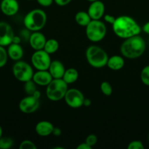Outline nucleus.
Listing matches in <instances>:
<instances>
[{"instance_id": "0eeeda50", "label": "nucleus", "mask_w": 149, "mask_h": 149, "mask_svg": "<svg viewBox=\"0 0 149 149\" xmlns=\"http://www.w3.org/2000/svg\"><path fill=\"white\" fill-rule=\"evenodd\" d=\"M13 74L16 79L24 83L32 79L34 75L33 68L28 63L20 60L16 61L13 65Z\"/></svg>"}, {"instance_id": "2eb2a0df", "label": "nucleus", "mask_w": 149, "mask_h": 149, "mask_svg": "<svg viewBox=\"0 0 149 149\" xmlns=\"http://www.w3.org/2000/svg\"><path fill=\"white\" fill-rule=\"evenodd\" d=\"M53 79L52 76L51 75L48 70H37L34 73L32 80L37 85L46 87Z\"/></svg>"}, {"instance_id": "dca6fc26", "label": "nucleus", "mask_w": 149, "mask_h": 149, "mask_svg": "<svg viewBox=\"0 0 149 149\" xmlns=\"http://www.w3.org/2000/svg\"><path fill=\"white\" fill-rule=\"evenodd\" d=\"M48 70L52 76L53 79H62L66 69L64 64L61 61L55 60V61H51Z\"/></svg>"}, {"instance_id": "ddd939ff", "label": "nucleus", "mask_w": 149, "mask_h": 149, "mask_svg": "<svg viewBox=\"0 0 149 149\" xmlns=\"http://www.w3.org/2000/svg\"><path fill=\"white\" fill-rule=\"evenodd\" d=\"M0 10L5 15H15L19 10L18 1V0H1L0 3Z\"/></svg>"}, {"instance_id": "9b49d317", "label": "nucleus", "mask_w": 149, "mask_h": 149, "mask_svg": "<svg viewBox=\"0 0 149 149\" xmlns=\"http://www.w3.org/2000/svg\"><path fill=\"white\" fill-rule=\"evenodd\" d=\"M14 36L12 26L4 21L0 22V45L7 47L13 42Z\"/></svg>"}, {"instance_id": "2f4dec72", "label": "nucleus", "mask_w": 149, "mask_h": 149, "mask_svg": "<svg viewBox=\"0 0 149 149\" xmlns=\"http://www.w3.org/2000/svg\"><path fill=\"white\" fill-rule=\"evenodd\" d=\"M103 17H104V20H105V21L106 22V23H110V24L111 25L113 24V23L115 20V18H116V17H114V16L111 15H108V14L104 15Z\"/></svg>"}, {"instance_id": "5701e85b", "label": "nucleus", "mask_w": 149, "mask_h": 149, "mask_svg": "<svg viewBox=\"0 0 149 149\" xmlns=\"http://www.w3.org/2000/svg\"><path fill=\"white\" fill-rule=\"evenodd\" d=\"M24 90L25 93L27 94V95H32L34 94L37 89V84L34 82L33 80H29V81L24 82Z\"/></svg>"}, {"instance_id": "393cba45", "label": "nucleus", "mask_w": 149, "mask_h": 149, "mask_svg": "<svg viewBox=\"0 0 149 149\" xmlns=\"http://www.w3.org/2000/svg\"><path fill=\"white\" fill-rule=\"evenodd\" d=\"M140 79L143 84L149 87V65H146L142 69L140 73Z\"/></svg>"}, {"instance_id": "b1692460", "label": "nucleus", "mask_w": 149, "mask_h": 149, "mask_svg": "<svg viewBox=\"0 0 149 149\" xmlns=\"http://www.w3.org/2000/svg\"><path fill=\"white\" fill-rule=\"evenodd\" d=\"M14 141L10 137H1L0 138V149H9L12 148Z\"/></svg>"}, {"instance_id": "cd10ccee", "label": "nucleus", "mask_w": 149, "mask_h": 149, "mask_svg": "<svg viewBox=\"0 0 149 149\" xmlns=\"http://www.w3.org/2000/svg\"><path fill=\"white\" fill-rule=\"evenodd\" d=\"M37 146L34 142L29 140H24L19 145L20 149H37Z\"/></svg>"}, {"instance_id": "a878e982", "label": "nucleus", "mask_w": 149, "mask_h": 149, "mask_svg": "<svg viewBox=\"0 0 149 149\" xmlns=\"http://www.w3.org/2000/svg\"><path fill=\"white\" fill-rule=\"evenodd\" d=\"M100 90L101 92L106 96L111 95L112 93V86H111L110 83L108 82V81H102V82L101 83Z\"/></svg>"}, {"instance_id": "4468645a", "label": "nucleus", "mask_w": 149, "mask_h": 149, "mask_svg": "<svg viewBox=\"0 0 149 149\" xmlns=\"http://www.w3.org/2000/svg\"><path fill=\"white\" fill-rule=\"evenodd\" d=\"M46 40V37L43 33L39 31H34L30 34L29 42L32 49L34 50H39L43 49Z\"/></svg>"}, {"instance_id": "bb28decb", "label": "nucleus", "mask_w": 149, "mask_h": 149, "mask_svg": "<svg viewBox=\"0 0 149 149\" xmlns=\"http://www.w3.org/2000/svg\"><path fill=\"white\" fill-rule=\"evenodd\" d=\"M4 47H5L0 45V68H2L7 64V59L9 58L7 49Z\"/></svg>"}, {"instance_id": "c9c22d12", "label": "nucleus", "mask_w": 149, "mask_h": 149, "mask_svg": "<svg viewBox=\"0 0 149 149\" xmlns=\"http://www.w3.org/2000/svg\"><path fill=\"white\" fill-rule=\"evenodd\" d=\"M142 30H143L146 34L149 35V21H148L147 23H145L143 25V28H142Z\"/></svg>"}, {"instance_id": "f3484780", "label": "nucleus", "mask_w": 149, "mask_h": 149, "mask_svg": "<svg viewBox=\"0 0 149 149\" xmlns=\"http://www.w3.org/2000/svg\"><path fill=\"white\" fill-rule=\"evenodd\" d=\"M7 47V55L8 57L11 60L15 61H18L21 60L23 58V49L20 44L17 43H11L10 45H8Z\"/></svg>"}, {"instance_id": "c756f323", "label": "nucleus", "mask_w": 149, "mask_h": 149, "mask_svg": "<svg viewBox=\"0 0 149 149\" xmlns=\"http://www.w3.org/2000/svg\"><path fill=\"white\" fill-rule=\"evenodd\" d=\"M128 149H144L143 143L140 141H133L129 143Z\"/></svg>"}, {"instance_id": "37998d69", "label": "nucleus", "mask_w": 149, "mask_h": 149, "mask_svg": "<svg viewBox=\"0 0 149 149\" xmlns=\"http://www.w3.org/2000/svg\"><path fill=\"white\" fill-rule=\"evenodd\" d=\"M28 1H32V0H28Z\"/></svg>"}, {"instance_id": "4c0bfd02", "label": "nucleus", "mask_w": 149, "mask_h": 149, "mask_svg": "<svg viewBox=\"0 0 149 149\" xmlns=\"http://www.w3.org/2000/svg\"><path fill=\"white\" fill-rule=\"evenodd\" d=\"M20 41H21V38H20V36H15V35L14 38H13V43L20 44ZM13 42H12V43H13Z\"/></svg>"}, {"instance_id": "f8f14e48", "label": "nucleus", "mask_w": 149, "mask_h": 149, "mask_svg": "<svg viewBox=\"0 0 149 149\" xmlns=\"http://www.w3.org/2000/svg\"><path fill=\"white\" fill-rule=\"evenodd\" d=\"M105 4L100 0H96L91 2L87 13L91 20H100L105 15Z\"/></svg>"}, {"instance_id": "473e14b6", "label": "nucleus", "mask_w": 149, "mask_h": 149, "mask_svg": "<svg viewBox=\"0 0 149 149\" xmlns=\"http://www.w3.org/2000/svg\"><path fill=\"white\" fill-rule=\"evenodd\" d=\"M54 2L60 7H64V6H67L70 4L72 1V0H53Z\"/></svg>"}, {"instance_id": "aec40b11", "label": "nucleus", "mask_w": 149, "mask_h": 149, "mask_svg": "<svg viewBox=\"0 0 149 149\" xmlns=\"http://www.w3.org/2000/svg\"><path fill=\"white\" fill-rule=\"evenodd\" d=\"M79 77L78 71L74 68H69L65 70L62 79L67 84L74 83L77 80Z\"/></svg>"}, {"instance_id": "4be33fe9", "label": "nucleus", "mask_w": 149, "mask_h": 149, "mask_svg": "<svg viewBox=\"0 0 149 149\" xmlns=\"http://www.w3.org/2000/svg\"><path fill=\"white\" fill-rule=\"evenodd\" d=\"M58 47H59V44H58V41L55 39H50L46 40L43 49L51 55V54H53L57 52Z\"/></svg>"}, {"instance_id": "f704fd0d", "label": "nucleus", "mask_w": 149, "mask_h": 149, "mask_svg": "<svg viewBox=\"0 0 149 149\" xmlns=\"http://www.w3.org/2000/svg\"><path fill=\"white\" fill-rule=\"evenodd\" d=\"M91 147L90 146L88 145L86 142L82 143H80L77 146V149H91Z\"/></svg>"}, {"instance_id": "412c9836", "label": "nucleus", "mask_w": 149, "mask_h": 149, "mask_svg": "<svg viewBox=\"0 0 149 149\" xmlns=\"http://www.w3.org/2000/svg\"><path fill=\"white\" fill-rule=\"evenodd\" d=\"M74 20H75L76 23L78 25L86 27L90 23L91 18V17L89 16V13L87 12L79 11L74 15Z\"/></svg>"}, {"instance_id": "79ce46f5", "label": "nucleus", "mask_w": 149, "mask_h": 149, "mask_svg": "<svg viewBox=\"0 0 149 149\" xmlns=\"http://www.w3.org/2000/svg\"><path fill=\"white\" fill-rule=\"evenodd\" d=\"M148 142H149V134H148Z\"/></svg>"}, {"instance_id": "f257e3e1", "label": "nucleus", "mask_w": 149, "mask_h": 149, "mask_svg": "<svg viewBox=\"0 0 149 149\" xmlns=\"http://www.w3.org/2000/svg\"><path fill=\"white\" fill-rule=\"evenodd\" d=\"M112 26L114 33L118 37L124 39L139 35L142 30L137 22L129 15L117 17Z\"/></svg>"}, {"instance_id": "e433bc0d", "label": "nucleus", "mask_w": 149, "mask_h": 149, "mask_svg": "<svg viewBox=\"0 0 149 149\" xmlns=\"http://www.w3.org/2000/svg\"><path fill=\"white\" fill-rule=\"evenodd\" d=\"M91 105V100L89 98H85L84 101H83V106H86V107H89Z\"/></svg>"}, {"instance_id": "39448f33", "label": "nucleus", "mask_w": 149, "mask_h": 149, "mask_svg": "<svg viewBox=\"0 0 149 149\" xmlns=\"http://www.w3.org/2000/svg\"><path fill=\"white\" fill-rule=\"evenodd\" d=\"M68 90V84L63 79H53L46 86V96L51 101H58L64 99Z\"/></svg>"}, {"instance_id": "1a4fd4ad", "label": "nucleus", "mask_w": 149, "mask_h": 149, "mask_svg": "<svg viewBox=\"0 0 149 149\" xmlns=\"http://www.w3.org/2000/svg\"><path fill=\"white\" fill-rule=\"evenodd\" d=\"M64 99L67 106L72 109H78L83 106L85 97L83 93L78 89L68 88Z\"/></svg>"}, {"instance_id": "ea45409f", "label": "nucleus", "mask_w": 149, "mask_h": 149, "mask_svg": "<svg viewBox=\"0 0 149 149\" xmlns=\"http://www.w3.org/2000/svg\"><path fill=\"white\" fill-rule=\"evenodd\" d=\"M2 134H3V130H2V127H1V125H0V138L2 137Z\"/></svg>"}, {"instance_id": "7ed1b4c3", "label": "nucleus", "mask_w": 149, "mask_h": 149, "mask_svg": "<svg viewBox=\"0 0 149 149\" xmlns=\"http://www.w3.org/2000/svg\"><path fill=\"white\" fill-rule=\"evenodd\" d=\"M47 23V14L40 9H34L29 11L23 18V25L29 31H39Z\"/></svg>"}, {"instance_id": "c85d7f7f", "label": "nucleus", "mask_w": 149, "mask_h": 149, "mask_svg": "<svg viewBox=\"0 0 149 149\" xmlns=\"http://www.w3.org/2000/svg\"><path fill=\"white\" fill-rule=\"evenodd\" d=\"M98 141L97 136L96 135H93V134H91V135H88L86 138V141L85 142L88 144L89 146H90L91 147L94 146L96 144Z\"/></svg>"}, {"instance_id": "423d86ee", "label": "nucleus", "mask_w": 149, "mask_h": 149, "mask_svg": "<svg viewBox=\"0 0 149 149\" xmlns=\"http://www.w3.org/2000/svg\"><path fill=\"white\" fill-rule=\"evenodd\" d=\"M107 28L104 22L100 20H91L86 26V35L89 41L99 42L105 37Z\"/></svg>"}, {"instance_id": "a19ab883", "label": "nucleus", "mask_w": 149, "mask_h": 149, "mask_svg": "<svg viewBox=\"0 0 149 149\" xmlns=\"http://www.w3.org/2000/svg\"><path fill=\"white\" fill-rule=\"evenodd\" d=\"M87 1H89V2H92V1H96V0H87Z\"/></svg>"}, {"instance_id": "58836bf2", "label": "nucleus", "mask_w": 149, "mask_h": 149, "mask_svg": "<svg viewBox=\"0 0 149 149\" xmlns=\"http://www.w3.org/2000/svg\"><path fill=\"white\" fill-rule=\"evenodd\" d=\"M32 95H33L34 97H36V98H37V99H39V98H40L41 93H40V92L39 91V90H37L36 91H35L34 93V94Z\"/></svg>"}, {"instance_id": "20e7f679", "label": "nucleus", "mask_w": 149, "mask_h": 149, "mask_svg": "<svg viewBox=\"0 0 149 149\" xmlns=\"http://www.w3.org/2000/svg\"><path fill=\"white\" fill-rule=\"evenodd\" d=\"M86 58L91 66L95 68H101L107 65L109 57L102 47L96 45H91L86 49Z\"/></svg>"}, {"instance_id": "9d476101", "label": "nucleus", "mask_w": 149, "mask_h": 149, "mask_svg": "<svg viewBox=\"0 0 149 149\" xmlns=\"http://www.w3.org/2000/svg\"><path fill=\"white\" fill-rule=\"evenodd\" d=\"M40 106L39 99L33 95H27L20 100L18 104L19 110L23 113H32L36 111Z\"/></svg>"}, {"instance_id": "6e6552de", "label": "nucleus", "mask_w": 149, "mask_h": 149, "mask_svg": "<svg viewBox=\"0 0 149 149\" xmlns=\"http://www.w3.org/2000/svg\"><path fill=\"white\" fill-rule=\"evenodd\" d=\"M31 62L37 70H48L51 63L50 54L44 49L35 50L31 57Z\"/></svg>"}, {"instance_id": "7c9ffc66", "label": "nucleus", "mask_w": 149, "mask_h": 149, "mask_svg": "<svg viewBox=\"0 0 149 149\" xmlns=\"http://www.w3.org/2000/svg\"><path fill=\"white\" fill-rule=\"evenodd\" d=\"M36 1H37V3L39 5L45 7H50V6L52 5L53 3L54 2L53 0H36Z\"/></svg>"}, {"instance_id": "a211bd4d", "label": "nucleus", "mask_w": 149, "mask_h": 149, "mask_svg": "<svg viewBox=\"0 0 149 149\" xmlns=\"http://www.w3.org/2000/svg\"><path fill=\"white\" fill-rule=\"evenodd\" d=\"M53 125L48 121H40L35 126V132L38 135L42 137L49 136L52 134Z\"/></svg>"}, {"instance_id": "6ab92c4d", "label": "nucleus", "mask_w": 149, "mask_h": 149, "mask_svg": "<svg viewBox=\"0 0 149 149\" xmlns=\"http://www.w3.org/2000/svg\"><path fill=\"white\" fill-rule=\"evenodd\" d=\"M107 66L112 71H119L124 66V59L121 55H112L108 60Z\"/></svg>"}, {"instance_id": "f03ea898", "label": "nucleus", "mask_w": 149, "mask_h": 149, "mask_svg": "<svg viewBox=\"0 0 149 149\" xmlns=\"http://www.w3.org/2000/svg\"><path fill=\"white\" fill-rule=\"evenodd\" d=\"M145 49V42L139 34L124 39L121 45L120 51L122 56L124 58L136 59L143 55Z\"/></svg>"}, {"instance_id": "72a5a7b5", "label": "nucleus", "mask_w": 149, "mask_h": 149, "mask_svg": "<svg viewBox=\"0 0 149 149\" xmlns=\"http://www.w3.org/2000/svg\"><path fill=\"white\" fill-rule=\"evenodd\" d=\"M52 135H53L54 136H60L61 135V130L60 128L58 127H54L53 130V132H52Z\"/></svg>"}]
</instances>
